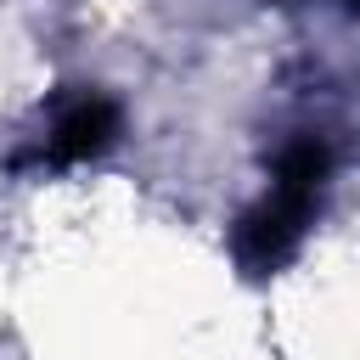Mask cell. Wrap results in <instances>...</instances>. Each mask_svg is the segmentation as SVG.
I'll list each match as a JSON object with an SVG mask.
<instances>
[{
    "label": "cell",
    "mask_w": 360,
    "mask_h": 360,
    "mask_svg": "<svg viewBox=\"0 0 360 360\" xmlns=\"http://www.w3.org/2000/svg\"><path fill=\"white\" fill-rule=\"evenodd\" d=\"M326 169H332V158H326L321 141H292V146L276 158V186H270V197L253 202V208L236 219V236H231L236 264H242L248 276H276V270L298 253L304 225H309V214H315V202H321Z\"/></svg>",
    "instance_id": "6da1fadb"
},
{
    "label": "cell",
    "mask_w": 360,
    "mask_h": 360,
    "mask_svg": "<svg viewBox=\"0 0 360 360\" xmlns=\"http://www.w3.org/2000/svg\"><path fill=\"white\" fill-rule=\"evenodd\" d=\"M112 141H118V101H107V96H73L56 112V124H51V135L39 146V163H51V169L90 163Z\"/></svg>",
    "instance_id": "7a4b0ae2"
}]
</instances>
